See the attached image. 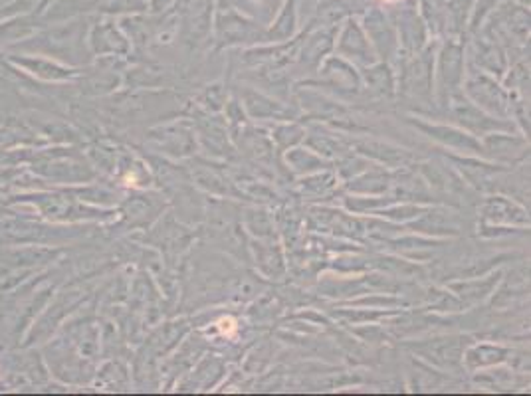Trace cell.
Here are the masks:
<instances>
[{
  "mask_svg": "<svg viewBox=\"0 0 531 396\" xmlns=\"http://www.w3.org/2000/svg\"><path fill=\"white\" fill-rule=\"evenodd\" d=\"M218 327H220V331H222V333H226V335H232V333H234V329H236V325H234V321H232V319H220Z\"/></svg>",
  "mask_w": 531,
  "mask_h": 396,
  "instance_id": "1",
  "label": "cell"
},
{
  "mask_svg": "<svg viewBox=\"0 0 531 396\" xmlns=\"http://www.w3.org/2000/svg\"><path fill=\"white\" fill-rule=\"evenodd\" d=\"M385 2H393V0H385Z\"/></svg>",
  "mask_w": 531,
  "mask_h": 396,
  "instance_id": "2",
  "label": "cell"
}]
</instances>
